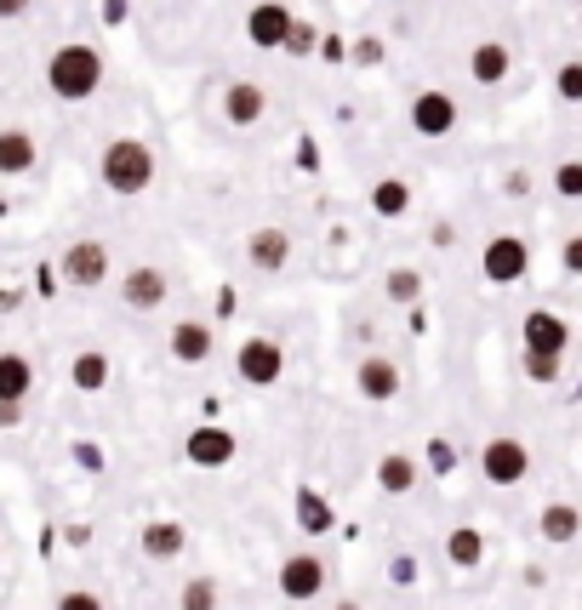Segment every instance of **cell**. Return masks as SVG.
Returning <instances> with one entry per match:
<instances>
[{"instance_id":"1","label":"cell","mask_w":582,"mask_h":610,"mask_svg":"<svg viewBox=\"0 0 582 610\" xmlns=\"http://www.w3.org/2000/svg\"><path fill=\"white\" fill-rule=\"evenodd\" d=\"M46 86L63 97V104H86V97L103 86V52L97 46H57L46 57Z\"/></svg>"},{"instance_id":"2","label":"cell","mask_w":582,"mask_h":610,"mask_svg":"<svg viewBox=\"0 0 582 610\" xmlns=\"http://www.w3.org/2000/svg\"><path fill=\"white\" fill-rule=\"evenodd\" d=\"M103 189L109 194H144L155 183V149L137 143V138H115L109 149H103Z\"/></svg>"},{"instance_id":"3","label":"cell","mask_w":582,"mask_h":610,"mask_svg":"<svg viewBox=\"0 0 582 610\" xmlns=\"http://www.w3.org/2000/svg\"><path fill=\"white\" fill-rule=\"evenodd\" d=\"M234 371H240V383H252V388H274L286 377V349L274 343V336H246L234 354Z\"/></svg>"},{"instance_id":"4","label":"cell","mask_w":582,"mask_h":610,"mask_svg":"<svg viewBox=\"0 0 582 610\" xmlns=\"http://www.w3.org/2000/svg\"><path fill=\"white\" fill-rule=\"evenodd\" d=\"M479 268H486L491 286H514V280H526V268H531V246L520 234H497V240H486V252H479Z\"/></svg>"},{"instance_id":"5","label":"cell","mask_w":582,"mask_h":610,"mask_svg":"<svg viewBox=\"0 0 582 610\" xmlns=\"http://www.w3.org/2000/svg\"><path fill=\"white\" fill-rule=\"evenodd\" d=\"M57 268H63V280L75 291H97L103 280H109V252H103V240H75Z\"/></svg>"},{"instance_id":"6","label":"cell","mask_w":582,"mask_h":610,"mask_svg":"<svg viewBox=\"0 0 582 610\" xmlns=\"http://www.w3.org/2000/svg\"><path fill=\"white\" fill-rule=\"evenodd\" d=\"M479 468H486L491 485H520L526 468H531V451L520 439H486V451H479Z\"/></svg>"},{"instance_id":"7","label":"cell","mask_w":582,"mask_h":610,"mask_svg":"<svg viewBox=\"0 0 582 610\" xmlns=\"http://www.w3.org/2000/svg\"><path fill=\"white\" fill-rule=\"evenodd\" d=\"M320 588H326V559H315V554L281 559V593H286V599L308 604V599H320Z\"/></svg>"},{"instance_id":"8","label":"cell","mask_w":582,"mask_h":610,"mask_svg":"<svg viewBox=\"0 0 582 610\" xmlns=\"http://www.w3.org/2000/svg\"><path fill=\"white\" fill-rule=\"evenodd\" d=\"M411 126H417L423 138H445V131L457 126V97L452 92H417L411 97Z\"/></svg>"},{"instance_id":"9","label":"cell","mask_w":582,"mask_h":610,"mask_svg":"<svg viewBox=\"0 0 582 610\" xmlns=\"http://www.w3.org/2000/svg\"><path fill=\"white\" fill-rule=\"evenodd\" d=\"M183 451H189L194 468H229V462H234V434L218 428V422H200V428L183 439Z\"/></svg>"},{"instance_id":"10","label":"cell","mask_w":582,"mask_h":610,"mask_svg":"<svg viewBox=\"0 0 582 610\" xmlns=\"http://www.w3.org/2000/svg\"><path fill=\"white\" fill-rule=\"evenodd\" d=\"M246 35H252V46H263V52L286 46V35H292V12L281 7V0H263V7L246 12Z\"/></svg>"},{"instance_id":"11","label":"cell","mask_w":582,"mask_h":610,"mask_svg":"<svg viewBox=\"0 0 582 610\" xmlns=\"http://www.w3.org/2000/svg\"><path fill=\"white\" fill-rule=\"evenodd\" d=\"M520 331H526V354H565V343H571V325L548 309H531Z\"/></svg>"},{"instance_id":"12","label":"cell","mask_w":582,"mask_h":610,"mask_svg":"<svg viewBox=\"0 0 582 610\" xmlns=\"http://www.w3.org/2000/svg\"><path fill=\"white\" fill-rule=\"evenodd\" d=\"M355 388H360L371 405L400 399V365H394V360H383V354H371V360L355 371Z\"/></svg>"},{"instance_id":"13","label":"cell","mask_w":582,"mask_h":610,"mask_svg":"<svg viewBox=\"0 0 582 610\" xmlns=\"http://www.w3.org/2000/svg\"><path fill=\"white\" fill-rule=\"evenodd\" d=\"M218 349V336L205 320H183V325H171V360H183V365H200V360H212Z\"/></svg>"},{"instance_id":"14","label":"cell","mask_w":582,"mask_h":610,"mask_svg":"<svg viewBox=\"0 0 582 610\" xmlns=\"http://www.w3.org/2000/svg\"><path fill=\"white\" fill-rule=\"evenodd\" d=\"M166 275L160 268H131L126 275V286H120V297H126V309H137V314H149V309H160L166 302Z\"/></svg>"},{"instance_id":"15","label":"cell","mask_w":582,"mask_h":610,"mask_svg":"<svg viewBox=\"0 0 582 610\" xmlns=\"http://www.w3.org/2000/svg\"><path fill=\"white\" fill-rule=\"evenodd\" d=\"M508 69H514V52H508L502 41H479V46L468 52V75H474L479 86H502Z\"/></svg>"},{"instance_id":"16","label":"cell","mask_w":582,"mask_h":610,"mask_svg":"<svg viewBox=\"0 0 582 610\" xmlns=\"http://www.w3.org/2000/svg\"><path fill=\"white\" fill-rule=\"evenodd\" d=\"M263 109H268V92H263L257 81H234V86L223 92V115H229L234 126H257Z\"/></svg>"},{"instance_id":"17","label":"cell","mask_w":582,"mask_h":610,"mask_svg":"<svg viewBox=\"0 0 582 610\" xmlns=\"http://www.w3.org/2000/svg\"><path fill=\"white\" fill-rule=\"evenodd\" d=\"M246 257H252V268H263V275H274V268H286V257H292L286 228H257L252 240H246Z\"/></svg>"},{"instance_id":"18","label":"cell","mask_w":582,"mask_h":610,"mask_svg":"<svg viewBox=\"0 0 582 610\" xmlns=\"http://www.w3.org/2000/svg\"><path fill=\"white\" fill-rule=\"evenodd\" d=\"M34 160H41V149H34L29 131H0V178L34 172Z\"/></svg>"},{"instance_id":"19","label":"cell","mask_w":582,"mask_h":610,"mask_svg":"<svg viewBox=\"0 0 582 610\" xmlns=\"http://www.w3.org/2000/svg\"><path fill=\"white\" fill-rule=\"evenodd\" d=\"M377 485H383L389 496H405L411 485H417V462H411L405 451H389L383 462H377Z\"/></svg>"},{"instance_id":"20","label":"cell","mask_w":582,"mask_h":610,"mask_svg":"<svg viewBox=\"0 0 582 610\" xmlns=\"http://www.w3.org/2000/svg\"><path fill=\"white\" fill-rule=\"evenodd\" d=\"M34 388V365L23 354H0V399H29Z\"/></svg>"},{"instance_id":"21","label":"cell","mask_w":582,"mask_h":610,"mask_svg":"<svg viewBox=\"0 0 582 610\" xmlns=\"http://www.w3.org/2000/svg\"><path fill=\"white\" fill-rule=\"evenodd\" d=\"M445 559H452V565H463V570H474L479 559H486V536H479L474 525L452 531V536H445Z\"/></svg>"},{"instance_id":"22","label":"cell","mask_w":582,"mask_h":610,"mask_svg":"<svg viewBox=\"0 0 582 610\" xmlns=\"http://www.w3.org/2000/svg\"><path fill=\"white\" fill-rule=\"evenodd\" d=\"M68 377H75V388H81V394H97L103 383H109V354H97V349L75 354V365H68Z\"/></svg>"},{"instance_id":"23","label":"cell","mask_w":582,"mask_h":610,"mask_svg":"<svg viewBox=\"0 0 582 610\" xmlns=\"http://www.w3.org/2000/svg\"><path fill=\"white\" fill-rule=\"evenodd\" d=\"M144 554H149V559H178V554H183V525H178V520L149 525V531H144Z\"/></svg>"},{"instance_id":"24","label":"cell","mask_w":582,"mask_h":610,"mask_svg":"<svg viewBox=\"0 0 582 610\" xmlns=\"http://www.w3.org/2000/svg\"><path fill=\"white\" fill-rule=\"evenodd\" d=\"M576 531H582V514H576L571 502L542 507V536H548V542H576Z\"/></svg>"},{"instance_id":"25","label":"cell","mask_w":582,"mask_h":610,"mask_svg":"<svg viewBox=\"0 0 582 610\" xmlns=\"http://www.w3.org/2000/svg\"><path fill=\"white\" fill-rule=\"evenodd\" d=\"M405 206H411V183H400V178H383V183L371 189V212H377V217H400Z\"/></svg>"},{"instance_id":"26","label":"cell","mask_w":582,"mask_h":610,"mask_svg":"<svg viewBox=\"0 0 582 610\" xmlns=\"http://www.w3.org/2000/svg\"><path fill=\"white\" fill-rule=\"evenodd\" d=\"M297 525L303 531H331V507L320 491H297Z\"/></svg>"},{"instance_id":"27","label":"cell","mask_w":582,"mask_h":610,"mask_svg":"<svg viewBox=\"0 0 582 610\" xmlns=\"http://www.w3.org/2000/svg\"><path fill=\"white\" fill-rule=\"evenodd\" d=\"M383 291H389V302H417L423 297V275H417V268H394Z\"/></svg>"},{"instance_id":"28","label":"cell","mask_w":582,"mask_h":610,"mask_svg":"<svg viewBox=\"0 0 582 610\" xmlns=\"http://www.w3.org/2000/svg\"><path fill=\"white\" fill-rule=\"evenodd\" d=\"M178 604H183V610H218V582H212V576H194Z\"/></svg>"},{"instance_id":"29","label":"cell","mask_w":582,"mask_h":610,"mask_svg":"<svg viewBox=\"0 0 582 610\" xmlns=\"http://www.w3.org/2000/svg\"><path fill=\"white\" fill-rule=\"evenodd\" d=\"M554 92H560V104H582V57H571L554 75Z\"/></svg>"},{"instance_id":"30","label":"cell","mask_w":582,"mask_h":610,"mask_svg":"<svg viewBox=\"0 0 582 610\" xmlns=\"http://www.w3.org/2000/svg\"><path fill=\"white\" fill-rule=\"evenodd\" d=\"M554 194L582 200V160H560V165H554Z\"/></svg>"},{"instance_id":"31","label":"cell","mask_w":582,"mask_h":610,"mask_svg":"<svg viewBox=\"0 0 582 610\" xmlns=\"http://www.w3.org/2000/svg\"><path fill=\"white\" fill-rule=\"evenodd\" d=\"M526 377L531 383H560V354H526Z\"/></svg>"},{"instance_id":"32","label":"cell","mask_w":582,"mask_h":610,"mask_svg":"<svg viewBox=\"0 0 582 610\" xmlns=\"http://www.w3.org/2000/svg\"><path fill=\"white\" fill-rule=\"evenodd\" d=\"M286 52H292V57H308V52H315V29H308V23H297V18H292V35H286Z\"/></svg>"},{"instance_id":"33","label":"cell","mask_w":582,"mask_h":610,"mask_svg":"<svg viewBox=\"0 0 582 610\" xmlns=\"http://www.w3.org/2000/svg\"><path fill=\"white\" fill-rule=\"evenodd\" d=\"M57 610H103V599L86 593V588H75V593H63V599H57Z\"/></svg>"},{"instance_id":"34","label":"cell","mask_w":582,"mask_h":610,"mask_svg":"<svg viewBox=\"0 0 582 610\" xmlns=\"http://www.w3.org/2000/svg\"><path fill=\"white\" fill-rule=\"evenodd\" d=\"M428 462H434V473H452V468H457V451L445 446V439H434V446H428Z\"/></svg>"},{"instance_id":"35","label":"cell","mask_w":582,"mask_h":610,"mask_svg":"<svg viewBox=\"0 0 582 610\" xmlns=\"http://www.w3.org/2000/svg\"><path fill=\"white\" fill-rule=\"evenodd\" d=\"M23 422V399H0V428H18Z\"/></svg>"},{"instance_id":"36","label":"cell","mask_w":582,"mask_h":610,"mask_svg":"<svg viewBox=\"0 0 582 610\" xmlns=\"http://www.w3.org/2000/svg\"><path fill=\"white\" fill-rule=\"evenodd\" d=\"M565 268H571V275H582V234H576V240H565Z\"/></svg>"},{"instance_id":"37","label":"cell","mask_w":582,"mask_h":610,"mask_svg":"<svg viewBox=\"0 0 582 610\" xmlns=\"http://www.w3.org/2000/svg\"><path fill=\"white\" fill-rule=\"evenodd\" d=\"M29 7H34V0H0V18H7V23H12V18H23Z\"/></svg>"},{"instance_id":"38","label":"cell","mask_w":582,"mask_h":610,"mask_svg":"<svg viewBox=\"0 0 582 610\" xmlns=\"http://www.w3.org/2000/svg\"><path fill=\"white\" fill-rule=\"evenodd\" d=\"M377 57H383V46H377V41H360V46H355V63H377Z\"/></svg>"}]
</instances>
